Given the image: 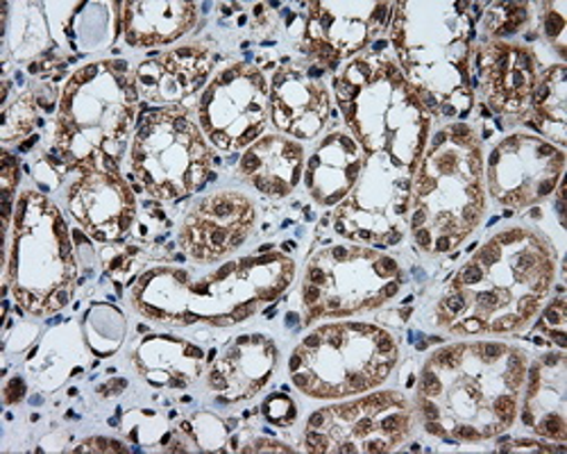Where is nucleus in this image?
I'll return each mask as SVG.
<instances>
[{
	"label": "nucleus",
	"instance_id": "9d476101",
	"mask_svg": "<svg viewBox=\"0 0 567 454\" xmlns=\"http://www.w3.org/2000/svg\"><path fill=\"white\" fill-rule=\"evenodd\" d=\"M404 285L395 257L361 244H329L307 257L302 272L305 323L380 309Z\"/></svg>",
	"mask_w": 567,
	"mask_h": 454
},
{
	"label": "nucleus",
	"instance_id": "5701e85b",
	"mask_svg": "<svg viewBox=\"0 0 567 454\" xmlns=\"http://www.w3.org/2000/svg\"><path fill=\"white\" fill-rule=\"evenodd\" d=\"M277 361L279 350L270 337L241 334L214 361L207 384L225 404L250 400L270 382Z\"/></svg>",
	"mask_w": 567,
	"mask_h": 454
},
{
	"label": "nucleus",
	"instance_id": "2eb2a0df",
	"mask_svg": "<svg viewBox=\"0 0 567 454\" xmlns=\"http://www.w3.org/2000/svg\"><path fill=\"white\" fill-rule=\"evenodd\" d=\"M565 151L534 132H513L484 162L486 192L508 209H525L549 198L565 173Z\"/></svg>",
	"mask_w": 567,
	"mask_h": 454
},
{
	"label": "nucleus",
	"instance_id": "f8f14e48",
	"mask_svg": "<svg viewBox=\"0 0 567 454\" xmlns=\"http://www.w3.org/2000/svg\"><path fill=\"white\" fill-rule=\"evenodd\" d=\"M415 409L400 391L363 393L318 409L305 427L316 454H382L400 447L413 430Z\"/></svg>",
	"mask_w": 567,
	"mask_h": 454
},
{
	"label": "nucleus",
	"instance_id": "ddd939ff",
	"mask_svg": "<svg viewBox=\"0 0 567 454\" xmlns=\"http://www.w3.org/2000/svg\"><path fill=\"white\" fill-rule=\"evenodd\" d=\"M413 173L384 155H370L352 192L337 205L339 237L377 250L400 246L411 218Z\"/></svg>",
	"mask_w": 567,
	"mask_h": 454
},
{
	"label": "nucleus",
	"instance_id": "4be33fe9",
	"mask_svg": "<svg viewBox=\"0 0 567 454\" xmlns=\"http://www.w3.org/2000/svg\"><path fill=\"white\" fill-rule=\"evenodd\" d=\"M523 425L536 436L567 441V359L565 350H547L527 367L523 391Z\"/></svg>",
	"mask_w": 567,
	"mask_h": 454
},
{
	"label": "nucleus",
	"instance_id": "a211bd4d",
	"mask_svg": "<svg viewBox=\"0 0 567 454\" xmlns=\"http://www.w3.org/2000/svg\"><path fill=\"white\" fill-rule=\"evenodd\" d=\"M257 207L241 192L200 198L182 220L179 248L198 264H216L239 250L255 230Z\"/></svg>",
	"mask_w": 567,
	"mask_h": 454
},
{
	"label": "nucleus",
	"instance_id": "473e14b6",
	"mask_svg": "<svg viewBox=\"0 0 567 454\" xmlns=\"http://www.w3.org/2000/svg\"><path fill=\"white\" fill-rule=\"evenodd\" d=\"M565 321H567L565 298H556L547 307L540 309V321L536 326V332L543 334L547 343H554L558 350H565V345H567Z\"/></svg>",
	"mask_w": 567,
	"mask_h": 454
},
{
	"label": "nucleus",
	"instance_id": "393cba45",
	"mask_svg": "<svg viewBox=\"0 0 567 454\" xmlns=\"http://www.w3.org/2000/svg\"><path fill=\"white\" fill-rule=\"evenodd\" d=\"M305 148L287 134H264L244 151L236 175L266 198H287L305 173Z\"/></svg>",
	"mask_w": 567,
	"mask_h": 454
},
{
	"label": "nucleus",
	"instance_id": "9b49d317",
	"mask_svg": "<svg viewBox=\"0 0 567 454\" xmlns=\"http://www.w3.org/2000/svg\"><path fill=\"white\" fill-rule=\"evenodd\" d=\"M214 177V157L200 125L182 105L162 107L141 121L130 148L134 189L173 203L194 196Z\"/></svg>",
	"mask_w": 567,
	"mask_h": 454
},
{
	"label": "nucleus",
	"instance_id": "7ed1b4c3",
	"mask_svg": "<svg viewBox=\"0 0 567 454\" xmlns=\"http://www.w3.org/2000/svg\"><path fill=\"white\" fill-rule=\"evenodd\" d=\"M296 280V261L261 250L198 272L184 266H155L132 285L134 309L164 326L209 323L229 328L248 321L261 305L275 302Z\"/></svg>",
	"mask_w": 567,
	"mask_h": 454
},
{
	"label": "nucleus",
	"instance_id": "20e7f679",
	"mask_svg": "<svg viewBox=\"0 0 567 454\" xmlns=\"http://www.w3.org/2000/svg\"><path fill=\"white\" fill-rule=\"evenodd\" d=\"M389 25L395 62L432 118L463 123L475 107L470 64L477 23L470 3H395Z\"/></svg>",
	"mask_w": 567,
	"mask_h": 454
},
{
	"label": "nucleus",
	"instance_id": "72a5a7b5",
	"mask_svg": "<svg viewBox=\"0 0 567 454\" xmlns=\"http://www.w3.org/2000/svg\"><path fill=\"white\" fill-rule=\"evenodd\" d=\"M141 257H144V250H141L138 246H118V248L110 246L103 252V261L107 266V272L114 280H121V282L134 280L136 268L141 266Z\"/></svg>",
	"mask_w": 567,
	"mask_h": 454
},
{
	"label": "nucleus",
	"instance_id": "0eeeda50",
	"mask_svg": "<svg viewBox=\"0 0 567 454\" xmlns=\"http://www.w3.org/2000/svg\"><path fill=\"white\" fill-rule=\"evenodd\" d=\"M138 89L125 60L80 66L58 103L53 151L66 168H112L125 155L136 123Z\"/></svg>",
	"mask_w": 567,
	"mask_h": 454
},
{
	"label": "nucleus",
	"instance_id": "6e6552de",
	"mask_svg": "<svg viewBox=\"0 0 567 454\" xmlns=\"http://www.w3.org/2000/svg\"><path fill=\"white\" fill-rule=\"evenodd\" d=\"M8 244L3 280L19 307L32 316L62 311L75 291L78 259L60 207L41 192H21Z\"/></svg>",
	"mask_w": 567,
	"mask_h": 454
},
{
	"label": "nucleus",
	"instance_id": "2f4dec72",
	"mask_svg": "<svg viewBox=\"0 0 567 454\" xmlns=\"http://www.w3.org/2000/svg\"><path fill=\"white\" fill-rule=\"evenodd\" d=\"M529 3H493L484 14V32L491 39L506 41L529 23Z\"/></svg>",
	"mask_w": 567,
	"mask_h": 454
},
{
	"label": "nucleus",
	"instance_id": "f03ea898",
	"mask_svg": "<svg viewBox=\"0 0 567 454\" xmlns=\"http://www.w3.org/2000/svg\"><path fill=\"white\" fill-rule=\"evenodd\" d=\"M556 280V250L534 227H506L477 248L436 305L450 334H515L532 326Z\"/></svg>",
	"mask_w": 567,
	"mask_h": 454
},
{
	"label": "nucleus",
	"instance_id": "39448f33",
	"mask_svg": "<svg viewBox=\"0 0 567 454\" xmlns=\"http://www.w3.org/2000/svg\"><path fill=\"white\" fill-rule=\"evenodd\" d=\"M486 211L482 142L465 121L447 123L424 148L411 187L409 230L427 255L454 252Z\"/></svg>",
	"mask_w": 567,
	"mask_h": 454
},
{
	"label": "nucleus",
	"instance_id": "bb28decb",
	"mask_svg": "<svg viewBox=\"0 0 567 454\" xmlns=\"http://www.w3.org/2000/svg\"><path fill=\"white\" fill-rule=\"evenodd\" d=\"M121 8V28L132 49L173 43L192 32L198 21V6L182 0H141Z\"/></svg>",
	"mask_w": 567,
	"mask_h": 454
},
{
	"label": "nucleus",
	"instance_id": "6ab92c4d",
	"mask_svg": "<svg viewBox=\"0 0 567 454\" xmlns=\"http://www.w3.org/2000/svg\"><path fill=\"white\" fill-rule=\"evenodd\" d=\"M318 62L281 64L270 80V121L296 142H311L332 116V89Z\"/></svg>",
	"mask_w": 567,
	"mask_h": 454
},
{
	"label": "nucleus",
	"instance_id": "f704fd0d",
	"mask_svg": "<svg viewBox=\"0 0 567 454\" xmlns=\"http://www.w3.org/2000/svg\"><path fill=\"white\" fill-rule=\"evenodd\" d=\"M21 179V164L19 157L12 153H3V162H0V187H3V225L6 233H10V225L14 218L12 207H17L14 194L19 189Z\"/></svg>",
	"mask_w": 567,
	"mask_h": 454
},
{
	"label": "nucleus",
	"instance_id": "c85d7f7f",
	"mask_svg": "<svg viewBox=\"0 0 567 454\" xmlns=\"http://www.w3.org/2000/svg\"><path fill=\"white\" fill-rule=\"evenodd\" d=\"M3 28L8 34V49L17 60H30L43 55L51 49L53 23L43 17L41 6L25 3L19 6L12 21L8 19V6H3Z\"/></svg>",
	"mask_w": 567,
	"mask_h": 454
},
{
	"label": "nucleus",
	"instance_id": "aec40b11",
	"mask_svg": "<svg viewBox=\"0 0 567 454\" xmlns=\"http://www.w3.org/2000/svg\"><path fill=\"white\" fill-rule=\"evenodd\" d=\"M66 205L82 230L101 244L123 241L136 220V198L127 179L112 168H75Z\"/></svg>",
	"mask_w": 567,
	"mask_h": 454
},
{
	"label": "nucleus",
	"instance_id": "e433bc0d",
	"mask_svg": "<svg viewBox=\"0 0 567 454\" xmlns=\"http://www.w3.org/2000/svg\"><path fill=\"white\" fill-rule=\"evenodd\" d=\"M264 416L277 427H291L298 419V406L287 393H275L264 402Z\"/></svg>",
	"mask_w": 567,
	"mask_h": 454
},
{
	"label": "nucleus",
	"instance_id": "423d86ee",
	"mask_svg": "<svg viewBox=\"0 0 567 454\" xmlns=\"http://www.w3.org/2000/svg\"><path fill=\"white\" fill-rule=\"evenodd\" d=\"M384 49L386 41H377L370 53L352 58L334 78V99L368 157L384 155L415 173L434 118Z\"/></svg>",
	"mask_w": 567,
	"mask_h": 454
},
{
	"label": "nucleus",
	"instance_id": "dca6fc26",
	"mask_svg": "<svg viewBox=\"0 0 567 454\" xmlns=\"http://www.w3.org/2000/svg\"><path fill=\"white\" fill-rule=\"evenodd\" d=\"M302 43L313 62L337 71L343 60L357 58L370 41L380 37L393 17L391 3H311L307 6Z\"/></svg>",
	"mask_w": 567,
	"mask_h": 454
},
{
	"label": "nucleus",
	"instance_id": "c9c22d12",
	"mask_svg": "<svg viewBox=\"0 0 567 454\" xmlns=\"http://www.w3.org/2000/svg\"><path fill=\"white\" fill-rule=\"evenodd\" d=\"M543 34L549 41L551 49L560 55V60L567 58V49H565V30H567V19H565V3H545L543 6Z\"/></svg>",
	"mask_w": 567,
	"mask_h": 454
},
{
	"label": "nucleus",
	"instance_id": "f3484780",
	"mask_svg": "<svg viewBox=\"0 0 567 454\" xmlns=\"http://www.w3.org/2000/svg\"><path fill=\"white\" fill-rule=\"evenodd\" d=\"M538 75V60L525 43L491 39L472 53V91L497 116H527Z\"/></svg>",
	"mask_w": 567,
	"mask_h": 454
},
{
	"label": "nucleus",
	"instance_id": "4468645a",
	"mask_svg": "<svg viewBox=\"0 0 567 454\" xmlns=\"http://www.w3.org/2000/svg\"><path fill=\"white\" fill-rule=\"evenodd\" d=\"M270 118V82L259 66L236 62L220 69L198 101V125L223 153H241L264 136Z\"/></svg>",
	"mask_w": 567,
	"mask_h": 454
},
{
	"label": "nucleus",
	"instance_id": "c756f323",
	"mask_svg": "<svg viewBox=\"0 0 567 454\" xmlns=\"http://www.w3.org/2000/svg\"><path fill=\"white\" fill-rule=\"evenodd\" d=\"M123 334H125V321L116 309L101 305L89 311L86 337H89L91 350L99 357H110L121 345Z\"/></svg>",
	"mask_w": 567,
	"mask_h": 454
},
{
	"label": "nucleus",
	"instance_id": "cd10ccee",
	"mask_svg": "<svg viewBox=\"0 0 567 454\" xmlns=\"http://www.w3.org/2000/svg\"><path fill=\"white\" fill-rule=\"evenodd\" d=\"M567 69L551 64L540 71L525 123L545 142L565 151L567 146Z\"/></svg>",
	"mask_w": 567,
	"mask_h": 454
},
{
	"label": "nucleus",
	"instance_id": "1a4fd4ad",
	"mask_svg": "<svg viewBox=\"0 0 567 454\" xmlns=\"http://www.w3.org/2000/svg\"><path fill=\"white\" fill-rule=\"evenodd\" d=\"M400 361L398 339L372 323H327L291 352L289 373L313 400H346L380 389Z\"/></svg>",
	"mask_w": 567,
	"mask_h": 454
},
{
	"label": "nucleus",
	"instance_id": "f257e3e1",
	"mask_svg": "<svg viewBox=\"0 0 567 454\" xmlns=\"http://www.w3.org/2000/svg\"><path fill=\"white\" fill-rule=\"evenodd\" d=\"M529 354L506 341H458L422 363L415 409L430 434L482 443L506 434L523 402Z\"/></svg>",
	"mask_w": 567,
	"mask_h": 454
},
{
	"label": "nucleus",
	"instance_id": "a878e982",
	"mask_svg": "<svg viewBox=\"0 0 567 454\" xmlns=\"http://www.w3.org/2000/svg\"><path fill=\"white\" fill-rule=\"evenodd\" d=\"M136 373L155 389H186L205 373V350L179 337L151 334L132 352Z\"/></svg>",
	"mask_w": 567,
	"mask_h": 454
},
{
	"label": "nucleus",
	"instance_id": "7c9ffc66",
	"mask_svg": "<svg viewBox=\"0 0 567 454\" xmlns=\"http://www.w3.org/2000/svg\"><path fill=\"white\" fill-rule=\"evenodd\" d=\"M39 118V101L32 94L17 96L14 103H6L3 116H0V140L6 144L19 142L32 132Z\"/></svg>",
	"mask_w": 567,
	"mask_h": 454
},
{
	"label": "nucleus",
	"instance_id": "b1692460",
	"mask_svg": "<svg viewBox=\"0 0 567 454\" xmlns=\"http://www.w3.org/2000/svg\"><path fill=\"white\" fill-rule=\"evenodd\" d=\"M368 162L361 144L348 130L327 132L305 162V187L320 207H337L357 185Z\"/></svg>",
	"mask_w": 567,
	"mask_h": 454
},
{
	"label": "nucleus",
	"instance_id": "4c0bfd02",
	"mask_svg": "<svg viewBox=\"0 0 567 454\" xmlns=\"http://www.w3.org/2000/svg\"><path fill=\"white\" fill-rule=\"evenodd\" d=\"M23 395H25V384L23 380L14 378L6 389V404H17L19 400H23Z\"/></svg>",
	"mask_w": 567,
	"mask_h": 454
},
{
	"label": "nucleus",
	"instance_id": "412c9836",
	"mask_svg": "<svg viewBox=\"0 0 567 454\" xmlns=\"http://www.w3.org/2000/svg\"><path fill=\"white\" fill-rule=\"evenodd\" d=\"M214 55L203 43H188L144 60L134 71L138 96L153 105H182L209 84Z\"/></svg>",
	"mask_w": 567,
	"mask_h": 454
}]
</instances>
